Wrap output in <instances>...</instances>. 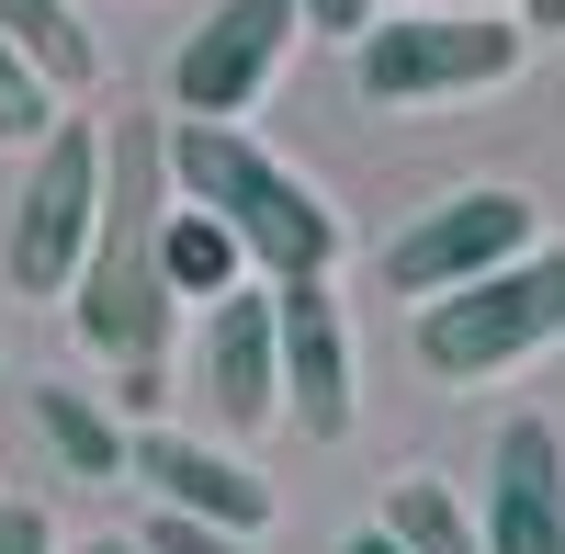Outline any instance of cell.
Segmentation results:
<instances>
[{
    "mask_svg": "<svg viewBox=\"0 0 565 554\" xmlns=\"http://www.w3.org/2000/svg\"><path fill=\"white\" fill-rule=\"evenodd\" d=\"M34 430H45V452L68 476H136V430L114 407H90L79 385H34Z\"/></svg>",
    "mask_w": 565,
    "mask_h": 554,
    "instance_id": "obj_13",
    "label": "cell"
},
{
    "mask_svg": "<svg viewBox=\"0 0 565 554\" xmlns=\"http://www.w3.org/2000/svg\"><path fill=\"white\" fill-rule=\"evenodd\" d=\"M136 543H148V554H249V532H215V521H193V510H159Z\"/></svg>",
    "mask_w": 565,
    "mask_h": 554,
    "instance_id": "obj_17",
    "label": "cell"
},
{
    "mask_svg": "<svg viewBox=\"0 0 565 554\" xmlns=\"http://www.w3.org/2000/svg\"><path fill=\"white\" fill-rule=\"evenodd\" d=\"M0 554H57V521L34 498H0Z\"/></svg>",
    "mask_w": 565,
    "mask_h": 554,
    "instance_id": "obj_19",
    "label": "cell"
},
{
    "mask_svg": "<svg viewBox=\"0 0 565 554\" xmlns=\"http://www.w3.org/2000/svg\"><path fill=\"white\" fill-rule=\"evenodd\" d=\"M271 306H282V419H295L306 441H340L351 407H362L340 295H328V284H271Z\"/></svg>",
    "mask_w": 565,
    "mask_h": 554,
    "instance_id": "obj_10",
    "label": "cell"
},
{
    "mask_svg": "<svg viewBox=\"0 0 565 554\" xmlns=\"http://www.w3.org/2000/svg\"><path fill=\"white\" fill-rule=\"evenodd\" d=\"M521 23H543V34H565V0H521Z\"/></svg>",
    "mask_w": 565,
    "mask_h": 554,
    "instance_id": "obj_22",
    "label": "cell"
},
{
    "mask_svg": "<svg viewBox=\"0 0 565 554\" xmlns=\"http://www.w3.org/2000/svg\"><path fill=\"white\" fill-rule=\"evenodd\" d=\"M0 34H12L23 57H34V79L57 90V103L103 79V45H90V23L68 12V0H0Z\"/></svg>",
    "mask_w": 565,
    "mask_h": 554,
    "instance_id": "obj_14",
    "label": "cell"
},
{
    "mask_svg": "<svg viewBox=\"0 0 565 554\" xmlns=\"http://www.w3.org/2000/svg\"><path fill=\"white\" fill-rule=\"evenodd\" d=\"M114 136V170H103V238H90V271L68 295V329L90 362H114V407H148L170 396V260H159V226H170V125L125 114Z\"/></svg>",
    "mask_w": 565,
    "mask_h": 554,
    "instance_id": "obj_1",
    "label": "cell"
},
{
    "mask_svg": "<svg viewBox=\"0 0 565 554\" xmlns=\"http://www.w3.org/2000/svg\"><path fill=\"white\" fill-rule=\"evenodd\" d=\"M340 554H407V543H396V532H385V521H373V532H351V543H340Z\"/></svg>",
    "mask_w": 565,
    "mask_h": 554,
    "instance_id": "obj_21",
    "label": "cell"
},
{
    "mask_svg": "<svg viewBox=\"0 0 565 554\" xmlns=\"http://www.w3.org/2000/svg\"><path fill=\"white\" fill-rule=\"evenodd\" d=\"M385 532H396L407 554H487L476 510H463L441 476H396V487H385Z\"/></svg>",
    "mask_w": 565,
    "mask_h": 554,
    "instance_id": "obj_15",
    "label": "cell"
},
{
    "mask_svg": "<svg viewBox=\"0 0 565 554\" xmlns=\"http://www.w3.org/2000/svg\"><path fill=\"white\" fill-rule=\"evenodd\" d=\"M193 374H204V407H215L226 441H260L282 419V306H271V284H238L226 306H204Z\"/></svg>",
    "mask_w": 565,
    "mask_h": 554,
    "instance_id": "obj_8",
    "label": "cell"
},
{
    "mask_svg": "<svg viewBox=\"0 0 565 554\" xmlns=\"http://www.w3.org/2000/svg\"><path fill=\"white\" fill-rule=\"evenodd\" d=\"M295 12H306V34H373V23H385V0H295Z\"/></svg>",
    "mask_w": 565,
    "mask_h": 554,
    "instance_id": "obj_18",
    "label": "cell"
},
{
    "mask_svg": "<svg viewBox=\"0 0 565 554\" xmlns=\"http://www.w3.org/2000/svg\"><path fill=\"white\" fill-rule=\"evenodd\" d=\"M57 125H68V114H57V90H45V79H34V57L0 34V148H45Z\"/></svg>",
    "mask_w": 565,
    "mask_h": 554,
    "instance_id": "obj_16",
    "label": "cell"
},
{
    "mask_svg": "<svg viewBox=\"0 0 565 554\" xmlns=\"http://www.w3.org/2000/svg\"><path fill=\"white\" fill-rule=\"evenodd\" d=\"M476 532H487V554H565V430L554 419H498Z\"/></svg>",
    "mask_w": 565,
    "mask_h": 554,
    "instance_id": "obj_9",
    "label": "cell"
},
{
    "mask_svg": "<svg viewBox=\"0 0 565 554\" xmlns=\"http://www.w3.org/2000/svg\"><path fill=\"white\" fill-rule=\"evenodd\" d=\"M170 193L204 204L226 238L249 249L260 284H328V271H340V215H328V193L306 170H282L249 125L170 114Z\"/></svg>",
    "mask_w": 565,
    "mask_h": 554,
    "instance_id": "obj_2",
    "label": "cell"
},
{
    "mask_svg": "<svg viewBox=\"0 0 565 554\" xmlns=\"http://www.w3.org/2000/svg\"><path fill=\"white\" fill-rule=\"evenodd\" d=\"M103 170H114V136L90 125V114H68V125L34 148L23 204H12V249H0L12 295H79L90 238H103Z\"/></svg>",
    "mask_w": 565,
    "mask_h": 554,
    "instance_id": "obj_5",
    "label": "cell"
},
{
    "mask_svg": "<svg viewBox=\"0 0 565 554\" xmlns=\"http://www.w3.org/2000/svg\"><path fill=\"white\" fill-rule=\"evenodd\" d=\"M295 34H306L295 0H215V12L181 34V57H170V114H193V125H238L260 90L282 79Z\"/></svg>",
    "mask_w": 565,
    "mask_h": 554,
    "instance_id": "obj_7",
    "label": "cell"
},
{
    "mask_svg": "<svg viewBox=\"0 0 565 554\" xmlns=\"http://www.w3.org/2000/svg\"><path fill=\"white\" fill-rule=\"evenodd\" d=\"M136 476L159 487V510H193L215 532H260L271 521V487L215 441H181V430H136Z\"/></svg>",
    "mask_w": 565,
    "mask_h": 554,
    "instance_id": "obj_11",
    "label": "cell"
},
{
    "mask_svg": "<svg viewBox=\"0 0 565 554\" xmlns=\"http://www.w3.org/2000/svg\"><path fill=\"white\" fill-rule=\"evenodd\" d=\"M79 554H148V543H136V532H103V543H79Z\"/></svg>",
    "mask_w": 565,
    "mask_h": 554,
    "instance_id": "obj_23",
    "label": "cell"
},
{
    "mask_svg": "<svg viewBox=\"0 0 565 554\" xmlns=\"http://www.w3.org/2000/svg\"><path fill=\"white\" fill-rule=\"evenodd\" d=\"M385 12H509V0H385Z\"/></svg>",
    "mask_w": 565,
    "mask_h": 554,
    "instance_id": "obj_20",
    "label": "cell"
},
{
    "mask_svg": "<svg viewBox=\"0 0 565 554\" xmlns=\"http://www.w3.org/2000/svg\"><path fill=\"white\" fill-rule=\"evenodd\" d=\"M532 226H543V204H532V193H509V181L441 193L418 226H396V238H385V284L418 295V306H441V295H463V284H487V271L532 260Z\"/></svg>",
    "mask_w": 565,
    "mask_h": 554,
    "instance_id": "obj_6",
    "label": "cell"
},
{
    "mask_svg": "<svg viewBox=\"0 0 565 554\" xmlns=\"http://www.w3.org/2000/svg\"><path fill=\"white\" fill-rule=\"evenodd\" d=\"M554 340H565V249H532V260L487 271V284L418 306V362L441 385H487V374H509V362H532Z\"/></svg>",
    "mask_w": 565,
    "mask_h": 554,
    "instance_id": "obj_4",
    "label": "cell"
},
{
    "mask_svg": "<svg viewBox=\"0 0 565 554\" xmlns=\"http://www.w3.org/2000/svg\"><path fill=\"white\" fill-rule=\"evenodd\" d=\"M159 260H170V295L181 306H226V295L249 284V249L226 238L204 204H181V193H170V226H159Z\"/></svg>",
    "mask_w": 565,
    "mask_h": 554,
    "instance_id": "obj_12",
    "label": "cell"
},
{
    "mask_svg": "<svg viewBox=\"0 0 565 554\" xmlns=\"http://www.w3.org/2000/svg\"><path fill=\"white\" fill-rule=\"evenodd\" d=\"M532 57V23H509V12H385L362 45H351V79H362V103H452V90H498L509 68Z\"/></svg>",
    "mask_w": 565,
    "mask_h": 554,
    "instance_id": "obj_3",
    "label": "cell"
}]
</instances>
